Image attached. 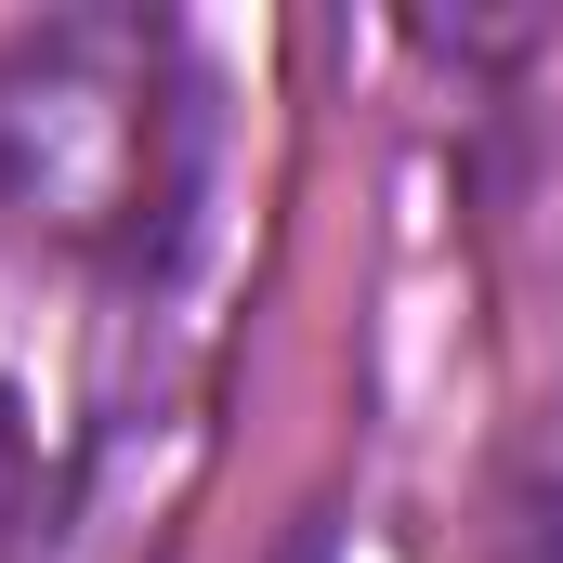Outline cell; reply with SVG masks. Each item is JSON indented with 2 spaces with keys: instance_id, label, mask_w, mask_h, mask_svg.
<instances>
[{
  "instance_id": "cell-1",
  "label": "cell",
  "mask_w": 563,
  "mask_h": 563,
  "mask_svg": "<svg viewBox=\"0 0 563 563\" xmlns=\"http://www.w3.org/2000/svg\"><path fill=\"white\" fill-rule=\"evenodd\" d=\"M210 92L170 13L0 26V250L66 276H157L197 223Z\"/></svg>"
},
{
  "instance_id": "cell-2",
  "label": "cell",
  "mask_w": 563,
  "mask_h": 563,
  "mask_svg": "<svg viewBox=\"0 0 563 563\" xmlns=\"http://www.w3.org/2000/svg\"><path fill=\"white\" fill-rule=\"evenodd\" d=\"M498 563H563V432H551V459L525 472L511 525H498Z\"/></svg>"
},
{
  "instance_id": "cell-3",
  "label": "cell",
  "mask_w": 563,
  "mask_h": 563,
  "mask_svg": "<svg viewBox=\"0 0 563 563\" xmlns=\"http://www.w3.org/2000/svg\"><path fill=\"white\" fill-rule=\"evenodd\" d=\"M26 525V420H13V394H0V538Z\"/></svg>"
},
{
  "instance_id": "cell-4",
  "label": "cell",
  "mask_w": 563,
  "mask_h": 563,
  "mask_svg": "<svg viewBox=\"0 0 563 563\" xmlns=\"http://www.w3.org/2000/svg\"><path fill=\"white\" fill-rule=\"evenodd\" d=\"M0 563H26V551H13V538H0Z\"/></svg>"
}]
</instances>
